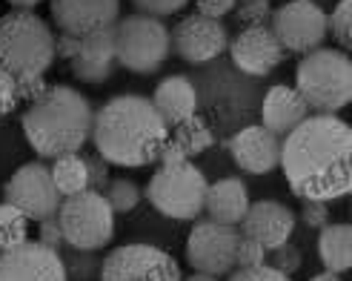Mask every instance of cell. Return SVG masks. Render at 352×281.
<instances>
[{
    "mask_svg": "<svg viewBox=\"0 0 352 281\" xmlns=\"http://www.w3.org/2000/svg\"><path fill=\"white\" fill-rule=\"evenodd\" d=\"M172 52L186 63H209L230 46L226 26L215 17L204 14H186L169 32Z\"/></svg>",
    "mask_w": 352,
    "mask_h": 281,
    "instance_id": "cell-13",
    "label": "cell"
},
{
    "mask_svg": "<svg viewBox=\"0 0 352 281\" xmlns=\"http://www.w3.org/2000/svg\"><path fill=\"white\" fill-rule=\"evenodd\" d=\"M318 256L329 273L344 275L352 267V227L349 224H327L318 236Z\"/></svg>",
    "mask_w": 352,
    "mask_h": 281,
    "instance_id": "cell-23",
    "label": "cell"
},
{
    "mask_svg": "<svg viewBox=\"0 0 352 281\" xmlns=\"http://www.w3.org/2000/svg\"><path fill=\"white\" fill-rule=\"evenodd\" d=\"M166 140L169 127L144 95H115L95 110L92 144L112 167L138 169L155 164Z\"/></svg>",
    "mask_w": 352,
    "mask_h": 281,
    "instance_id": "cell-2",
    "label": "cell"
},
{
    "mask_svg": "<svg viewBox=\"0 0 352 281\" xmlns=\"http://www.w3.org/2000/svg\"><path fill=\"white\" fill-rule=\"evenodd\" d=\"M206 187V175L189 161L178 167H161L146 184V201L166 218L192 221L204 213Z\"/></svg>",
    "mask_w": 352,
    "mask_h": 281,
    "instance_id": "cell-8",
    "label": "cell"
},
{
    "mask_svg": "<svg viewBox=\"0 0 352 281\" xmlns=\"http://www.w3.org/2000/svg\"><path fill=\"white\" fill-rule=\"evenodd\" d=\"M3 201L17 207L29 221L41 224L58 216L63 196L52 181V169L41 161H32L12 172V178L3 184Z\"/></svg>",
    "mask_w": 352,
    "mask_h": 281,
    "instance_id": "cell-11",
    "label": "cell"
},
{
    "mask_svg": "<svg viewBox=\"0 0 352 281\" xmlns=\"http://www.w3.org/2000/svg\"><path fill=\"white\" fill-rule=\"evenodd\" d=\"M103 196H107V201H109V207L115 209V213L126 216V213H132V209L140 204L144 192H140V187L135 181H129V178H112Z\"/></svg>",
    "mask_w": 352,
    "mask_h": 281,
    "instance_id": "cell-27",
    "label": "cell"
},
{
    "mask_svg": "<svg viewBox=\"0 0 352 281\" xmlns=\"http://www.w3.org/2000/svg\"><path fill=\"white\" fill-rule=\"evenodd\" d=\"M250 204V192H246V184L241 178H221L206 187L204 213L209 216V221L238 227Z\"/></svg>",
    "mask_w": 352,
    "mask_h": 281,
    "instance_id": "cell-22",
    "label": "cell"
},
{
    "mask_svg": "<svg viewBox=\"0 0 352 281\" xmlns=\"http://www.w3.org/2000/svg\"><path fill=\"white\" fill-rule=\"evenodd\" d=\"M23 135L29 147L41 158H60L69 152H80L92 140L95 110L72 86H49V90L26 107Z\"/></svg>",
    "mask_w": 352,
    "mask_h": 281,
    "instance_id": "cell-3",
    "label": "cell"
},
{
    "mask_svg": "<svg viewBox=\"0 0 352 281\" xmlns=\"http://www.w3.org/2000/svg\"><path fill=\"white\" fill-rule=\"evenodd\" d=\"M238 227L218 221H198L186 238V261L195 273L206 275H230L235 270Z\"/></svg>",
    "mask_w": 352,
    "mask_h": 281,
    "instance_id": "cell-12",
    "label": "cell"
},
{
    "mask_svg": "<svg viewBox=\"0 0 352 281\" xmlns=\"http://www.w3.org/2000/svg\"><path fill=\"white\" fill-rule=\"evenodd\" d=\"M238 233L258 241L263 250H275L295 233V213L280 201H255L241 218Z\"/></svg>",
    "mask_w": 352,
    "mask_h": 281,
    "instance_id": "cell-17",
    "label": "cell"
},
{
    "mask_svg": "<svg viewBox=\"0 0 352 281\" xmlns=\"http://www.w3.org/2000/svg\"><path fill=\"white\" fill-rule=\"evenodd\" d=\"M29 241V218L12 204H0V253Z\"/></svg>",
    "mask_w": 352,
    "mask_h": 281,
    "instance_id": "cell-26",
    "label": "cell"
},
{
    "mask_svg": "<svg viewBox=\"0 0 352 281\" xmlns=\"http://www.w3.org/2000/svg\"><path fill=\"white\" fill-rule=\"evenodd\" d=\"M49 169H52V181H55V187L63 198L89 189V172H86V161H83L80 152H69V155L55 158V164Z\"/></svg>",
    "mask_w": 352,
    "mask_h": 281,
    "instance_id": "cell-24",
    "label": "cell"
},
{
    "mask_svg": "<svg viewBox=\"0 0 352 281\" xmlns=\"http://www.w3.org/2000/svg\"><path fill=\"white\" fill-rule=\"evenodd\" d=\"M169 138L186 152V158H195V155L206 152L209 147L215 144L212 129H209V124H206L204 118H198V112L192 115V118H186L184 124L175 127V135H169Z\"/></svg>",
    "mask_w": 352,
    "mask_h": 281,
    "instance_id": "cell-25",
    "label": "cell"
},
{
    "mask_svg": "<svg viewBox=\"0 0 352 281\" xmlns=\"http://www.w3.org/2000/svg\"><path fill=\"white\" fill-rule=\"evenodd\" d=\"M181 281H218V275H206V273H192L189 278H181Z\"/></svg>",
    "mask_w": 352,
    "mask_h": 281,
    "instance_id": "cell-45",
    "label": "cell"
},
{
    "mask_svg": "<svg viewBox=\"0 0 352 281\" xmlns=\"http://www.w3.org/2000/svg\"><path fill=\"white\" fill-rule=\"evenodd\" d=\"M295 92L309 112L336 115L352 101V61L341 49H312L295 69Z\"/></svg>",
    "mask_w": 352,
    "mask_h": 281,
    "instance_id": "cell-5",
    "label": "cell"
},
{
    "mask_svg": "<svg viewBox=\"0 0 352 281\" xmlns=\"http://www.w3.org/2000/svg\"><path fill=\"white\" fill-rule=\"evenodd\" d=\"M152 107L157 110V115L164 118V124L169 129H175L178 124H184L186 118H192L198 112V90L195 83L184 75H169L155 86L152 92Z\"/></svg>",
    "mask_w": 352,
    "mask_h": 281,
    "instance_id": "cell-21",
    "label": "cell"
},
{
    "mask_svg": "<svg viewBox=\"0 0 352 281\" xmlns=\"http://www.w3.org/2000/svg\"><path fill=\"white\" fill-rule=\"evenodd\" d=\"M226 281H292V278L272 270L270 264H261V267H246V270L238 267V273H232Z\"/></svg>",
    "mask_w": 352,
    "mask_h": 281,
    "instance_id": "cell-38",
    "label": "cell"
},
{
    "mask_svg": "<svg viewBox=\"0 0 352 281\" xmlns=\"http://www.w3.org/2000/svg\"><path fill=\"white\" fill-rule=\"evenodd\" d=\"M83 161H86V172H89V189H95V192H107V187H109V161L107 158H100L98 152H92V155H83Z\"/></svg>",
    "mask_w": 352,
    "mask_h": 281,
    "instance_id": "cell-33",
    "label": "cell"
},
{
    "mask_svg": "<svg viewBox=\"0 0 352 281\" xmlns=\"http://www.w3.org/2000/svg\"><path fill=\"white\" fill-rule=\"evenodd\" d=\"M55 61V32L32 9H12L0 17V69L14 78L43 75Z\"/></svg>",
    "mask_w": 352,
    "mask_h": 281,
    "instance_id": "cell-4",
    "label": "cell"
},
{
    "mask_svg": "<svg viewBox=\"0 0 352 281\" xmlns=\"http://www.w3.org/2000/svg\"><path fill=\"white\" fill-rule=\"evenodd\" d=\"M38 241L46 244V247H52V250H60L63 244H66V241H63V233H60V224H58V216L41 221V236H38Z\"/></svg>",
    "mask_w": 352,
    "mask_h": 281,
    "instance_id": "cell-40",
    "label": "cell"
},
{
    "mask_svg": "<svg viewBox=\"0 0 352 281\" xmlns=\"http://www.w3.org/2000/svg\"><path fill=\"white\" fill-rule=\"evenodd\" d=\"M78 49H80V38H75V34L60 32L55 38V58L58 61H72L78 55Z\"/></svg>",
    "mask_w": 352,
    "mask_h": 281,
    "instance_id": "cell-41",
    "label": "cell"
},
{
    "mask_svg": "<svg viewBox=\"0 0 352 281\" xmlns=\"http://www.w3.org/2000/svg\"><path fill=\"white\" fill-rule=\"evenodd\" d=\"M72 75L83 83H103L109 81L115 66H118V52H115V29H100L80 38L78 55L69 61Z\"/></svg>",
    "mask_w": 352,
    "mask_h": 281,
    "instance_id": "cell-19",
    "label": "cell"
},
{
    "mask_svg": "<svg viewBox=\"0 0 352 281\" xmlns=\"http://www.w3.org/2000/svg\"><path fill=\"white\" fill-rule=\"evenodd\" d=\"M49 90V83L43 81V75H26V78H17V101L21 103H34L43 92Z\"/></svg>",
    "mask_w": 352,
    "mask_h": 281,
    "instance_id": "cell-37",
    "label": "cell"
},
{
    "mask_svg": "<svg viewBox=\"0 0 352 281\" xmlns=\"http://www.w3.org/2000/svg\"><path fill=\"white\" fill-rule=\"evenodd\" d=\"M58 224L69 247L103 250L115 236V209L109 207L103 192L83 189L60 201Z\"/></svg>",
    "mask_w": 352,
    "mask_h": 281,
    "instance_id": "cell-7",
    "label": "cell"
},
{
    "mask_svg": "<svg viewBox=\"0 0 352 281\" xmlns=\"http://www.w3.org/2000/svg\"><path fill=\"white\" fill-rule=\"evenodd\" d=\"M49 12L60 32L86 38L120 21V0H49Z\"/></svg>",
    "mask_w": 352,
    "mask_h": 281,
    "instance_id": "cell-16",
    "label": "cell"
},
{
    "mask_svg": "<svg viewBox=\"0 0 352 281\" xmlns=\"http://www.w3.org/2000/svg\"><path fill=\"white\" fill-rule=\"evenodd\" d=\"M307 281H341V275H338V273H329V270H324V273L312 275V278H307Z\"/></svg>",
    "mask_w": 352,
    "mask_h": 281,
    "instance_id": "cell-44",
    "label": "cell"
},
{
    "mask_svg": "<svg viewBox=\"0 0 352 281\" xmlns=\"http://www.w3.org/2000/svg\"><path fill=\"white\" fill-rule=\"evenodd\" d=\"M232 161L250 175H267L278 167L280 158V138L272 135L270 129H263L261 124L243 127L238 135L230 140Z\"/></svg>",
    "mask_w": 352,
    "mask_h": 281,
    "instance_id": "cell-18",
    "label": "cell"
},
{
    "mask_svg": "<svg viewBox=\"0 0 352 281\" xmlns=\"http://www.w3.org/2000/svg\"><path fill=\"white\" fill-rule=\"evenodd\" d=\"M278 167L301 201H336L352 189V129L336 115H309L280 140Z\"/></svg>",
    "mask_w": 352,
    "mask_h": 281,
    "instance_id": "cell-1",
    "label": "cell"
},
{
    "mask_svg": "<svg viewBox=\"0 0 352 281\" xmlns=\"http://www.w3.org/2000/svg\"><path fill=\"white\" fill-rule=\"evenodd\" d=\"M261 264H267V250H263L258 241L241 236L238 247H235V267L246 270V267H261Z\"/></svg>",
    "mask_w": 352,
    "mask_h": 281,
    "instance_id": "cell-32",
    "label": "cell"
},
{
    "mask_svg": "<svg viewBox=\"0 0 352 281\" xmlns=\"http://www.w3.org/2000/svg\"><path fill=\"white\" fill-rule=\"evenodd\" d=\"M192 3H195V14L215 17V21L235 9V0H192Z\"/></svg>",
    "mask_w": 352,
    "mask_h": 281,
    "instance_id": "cell-39",
    "label": "cell"
},
{
    "mask_svg": "<svg viewBox=\"0 0 352 281\" xmlns=\"http://www.w3.org/2000/svg\"><path fill=\"white\" fill-rule=\"evenodd\" d=\"M189 158H186V152L175 144V140L169 138L166 144H164V149H161V155H157V164L161 167H178V164H186Z\"/></svg>",
    "mask_w": 352,
    "mask_h": 281,
    "instance_id": "cell-42",
    "label": "cell"
},
{
    "mask_svg": "<svg viewBox=\"0 0 352 281\" xmlns=\"http://www.w3.org/2000/svg\"><path fill=\"white\" fill-rule=\"evenodd\" d=\"M270 29L292 55H307L327 41V12L315 0H287L270 17Z\"/></svg>",
    "mask_w": 352,
    "mask_h": 281,
    "instance_id": "cell-10",
    "label": "cell"
},
{
    "mask_svg": "<svg viewBox=\"0 0 352 281\" xmlns=\"http://www.w3.org/2000/svg\"><path fill=\"white\" fill-rule=\"evenodd\" d=\"M304 118H309V107L304 103V98L295 92V86H270L267 95L261 103V127L270 129L272 135L284 138L289 135Z\"/></svg>",
    "mask_w": 352,
    "mask_h": 281,
    "instance_id": "cell-20",
    "label": "cell"
},
{
    "mask_svg": "<svg viewBox=\"0 0 352 281\" xmlns=\"http://www.w3.org/2000/svg\"><path fill=\"white\" fill-rule=\"evenodd\" d=\"M181 267L152 244H123L103 256L98 281H181Z\"/></svg>",
    "mask_w": 352,
    "mask_h": 281,
    "instance_id": "cell-9",
    "label": "cell"
},
{
    "mask_svg": "<svg viewBox=\"0 0 352 281\" xmlns=\"http://www.w3.org/2000/svg\"><path fill=\"white\" fill-rule=\"evenodd\" d=\"M267 264L278 273H284V275H292L301 270V250L295 247V244H280V247L275 250H267Z\"/></svg>",
    "mask_w": 352,
    "mask_h": 281,
    "instance_id": "cell-31",
    "label": "cell"
},
{
    "mask_svg": "<svg viewBox=\"0 0 352 281\" xmlns=\"http://www.w3.org/2000/svg\"><path fill=\"white\" fill-rule=\"evenodd\" d=\"M230 58L238 66V72L250 78H267L284 63L287 52L267 26H243L235 38L230 41Z\"/></svg>",
    "mask_w": 352,
    "mask_h": 281,
    "instance_id": "cell-15",
    "label": "cell"
},
{
    "mask_svg": "<svg viewBox=\"0 0 352 281\" xmlns=\"http://www.w3.org/2000/svg\"><path fill=\"white\" fill-rule=\"evenodd\" d=\"M0 281H69V275L60 250L23 241L21 247L0 253Z\"/></svg>",
    "mask_w": 352,
    "mask_h": 281,
    "instance_id": "cell-14",
    "label": "cell"
},
{
    "mask_svg": "<svg viewBox=\"0 0 352 281\" xmlns=\"http://www.w3.org/2000/svg\"><path fill=\"white\" fill-rule=\"evenodd\" d=\"M301 221L309 230H321L329 224V201H304L301 204Z\"/></svg>",
    "mask_w": 352,
    "mask_h": 281,
    "instance_id": "cell-36",
    "label": "cell"
},
{
    "mask_svg": "<svg viewBox=\"0 0 352 281\" xmlns=\"http://www.w3.org/2000/svg\"><path fill=\"white\" fill-rule=\"evenodd\" d=\"M235 17L243 26H267L272 17L270 0H235Z\"/></svg>",
    "mask_w": 352,
    "mask_h": 281,
    "instance_id": "cell-30",
    "label": "cell"
},
{
    "mask_svg": "<svg viewBox=\"0 0 352 281\" xmlns=\"http://www.w3.org/2000/svg\"><path fill=\"white\" fill-rule=\"evenodd\" d=\"M98 250H75L69 247L66 258H63V267H66V275L69 278H78V281H98V273H100V261L95 256Z\"/></svg>",
    "mask_w": 352,
    "mask_h": 281,
    "instance_id": "cell-28",
    "label": "cell"
},
{
    "mask_svg": "<svg viewBox=\"0 0 352 281\" xmlns=\"http://www.w3.org/2000/svg\"><path fill=\"white\" fill-rule=\"evenodd\" d=\"M9 3H12L14 9H32V12H34V6L43 3V0H9Z\"/></svg>",
    "mask_w": 352,
    "mask_h": 281,
    "instance_id": "cell-43",
    "label": "cell"
},
{
    "mask_svg": "<svg viewBox=\"0 0 352 281\" xmlns=\"http://www.w3.org/2000/svg\"><path fill=\"white\" fill-rule=\"evenodd\" d=\"M112 29H115L118 63L126 72L152 75L166 63L172 52V41H169V26L161 17L135 12L120 17Z\"/></svg>",
    "mask_w": 352,
    "mask_h": 281,
    "instance_id": "cell-6",
    "label": "cell"
},
{
    "mask_svg": "<svg viewBox=\"0 0 352 281\" xmlns=\"http://www.w3.org/2000/svg\"><path fill=\"white\" fill-rule=\"evenodd\" d=\"M129 3L140 12V14H152V17H166L181 12L189 0H129Z\"/></svg>",
    "mask_w": 352,
    "mask_h": 281,
    "instance_id": "cell-35",
    "label": "cell"
},
{
    "mask_svg": "<svg viewBox=\"0 0 352 281\" xmlns=\"http://www.w3.org/2000/svg\"><path fill=\"white\" fill-rule=\"evenodd\" d=\"M327 34L336 38L341 52L352 46V0H338V6L327 17Z\"/></svg>",
    "mask_w": 352,
    "mask_h": 281,
    "instance_id": "cell-29",
    "label": "cell"
},
{
    "mask_svg": "<svg viewBox=\"0 0 352 281\" xmlns=\"http://www.w3.org/2000/svg\"><path fill=\"white\" fill-rule=\"evenodd\" d=\"M17 78L9 75L6 69H0V121L9 118L17 110Z\"/></svg>",
    "mask_w": 352,
    "mask_h": 281,
    "instance_id": "cell-34",
    "label": "cell"
}]
</instances>
